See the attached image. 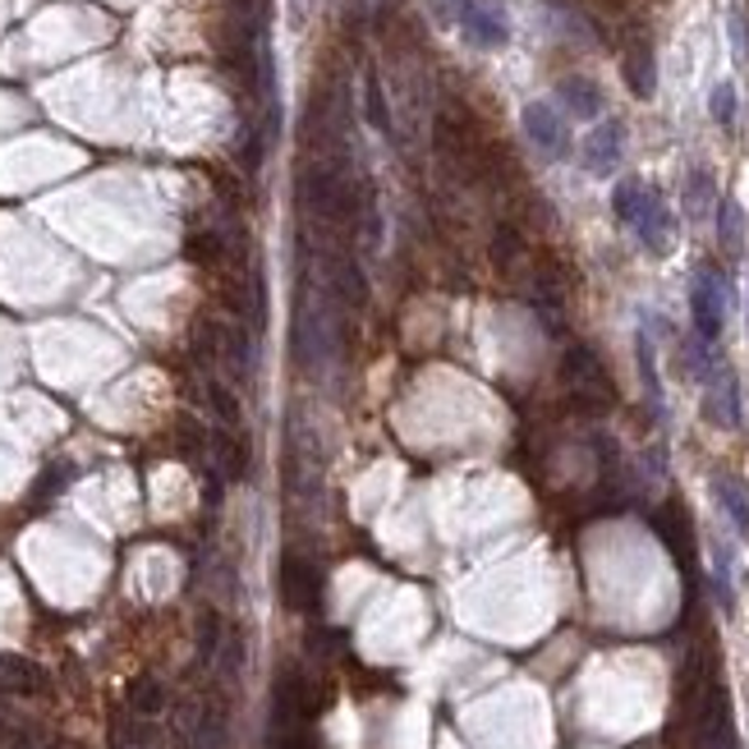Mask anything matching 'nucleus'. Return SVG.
Listing matches in <instances>:
<instances>
[{"mask_svg": "<svg viewBox=\"0 0 749 749\" xmlns=\"http://www.w3.org/2000/svg\"><path fill=\"white\" fill-rule=\"evenodd\" d=\"M290 19H295V29H304V19H308V0H290Z\"/></svg>", "mask_w": 749, "mask_h": 749, "instance_id": "nucleus-21", "label": "nucleus"}, {"mask_svg": "<svg viewBox=\"0 0 749 749\" xmlns=\"http://www.w3.org/2000/svg\"><path fill=\"white\" fill-rule=\"evenodd\" d=\"M280 598H286V607H295L304 616L322 612V580H318L313 565L299 561V557L280 561Z\"/></svg>", "mask_w": 749, "mask_h": 749, "instance_id": "nucleus-6", "label": "nucleus"}, {"mask_svg": "<svg viewBox=\"0 0 749 749\" xmlns=\"http://www.w3.org/2000/svg\"><path fill=\"white\" fill-rule=\"evenodd\" d=\"M612 212L621 217L639 244L649 253H667L671 249V212L658 189H649L643 179H621V185L612 189Z\"/></svg>", "mask_w": 749, "mask_h": 749, "instance_id": "nucleus-1", "label": "nucleus"}, {"mask_svg": "<svg viewBox=\"0 0 749 749\" xmlns=\"http://www.w3.org/2000/svg\"><path fill=\"white\" fill-rule=\"evenodd\" d=\"M708 115L722 124V129H736L740 120V97H736V84H717L708 92Z\"/></svg>", "mask_w": 749, "mask_h": 749, "instance_id": "nucleus-16", "label": "nucleus"}, {"mask_svg": "<svg viewBox=\"0 0 749 749\" xmlns=\"http://www.w3.org/2000/svg\"><path fill=\"white\" fill-rule=\"evenodd\" d=\"M700 386H704V419H708L713 428L736 432V428L745 423V409H740V377H736V368L717 359V364L708 368V377H704Z\"/></svg>", "mask_w": 749, "mask_h": 749, "instance_id": "nucleus-3", "label": "nucleus"}, {"mask_svg": "<svg viewBox=\"0 0 749 749\" xmlns=\"http://www.w3.org/2000/svg\"><path fill=\"white\" fill-rule=\"evenodd\" d=\"M690 318H694V335L704 345L722 341V327H727V280H722L713 267H700L690 286Z\"/></svg>", "mask_w": 749, "mask_h": 749, "instance_id": "nucleus-2", "label": "nucleus"}, {"mask_svg": "<svg viewBox=\"0 0 749 749\" xmlns=\"http://www.w3.org/2000/svg\"><path fill=\"white\" fill-rule=\"evenodd\" d=\"M42 690H46V676H42L37 662L0 653V694H19V700H29V694H42Z\"/></svg>", "mask_w": 749, "mask_h": 749, "instance_id": "nucleus-9", "label": "nucleus"}, {"mask_svg": "<svg viewBox=\"0 0 749 749\" xmlns=\"http://www.w3.org/2000/svg\"><path fill=\"white\" fill-rule=\"evenodd\" d=\"M745 235H749L745 208L736 198H717V244L736 257V253H745Z\"/></svg>", "mask_w": 749, "mask_h": 749, "instance_id": "nucleus-11", "label": "nucleus"}, {"mask_svg": "<svg viewBox=\"0 0 749 749\" xmlns=\"http://www.w3.org/2000/svg\"><path fill=\"white\" fill-rule=\"evenodd\" d=\"M364 101H368V120L382 129V134H392V115H386V101H382V84H377V74H368V84H364Z\"/></svg>", "mask_w": 749, "mask_h": 749, "instance_id": "nucleus-18", "label": "nucleus"}, {"mask_svg": "<svg viewBox=\"0 0 749 749\" xmlns=\"http://www.w3.org/2000/svg\"><path fill=\"white\" fill-rule=\"evenodd\" d=\"M129 704H134V713H143V717H152V713H162V704H166V694H162V685L157 681H134L129 685Z\"/></svg>", "mask_w": 749, "mask_h": 749, "instance_id": "nucleus-17", "label": "nucleus"}, {"mask_svg": "<svg viewBox=\"0 0 749 749\" xmlns=\"http://www.w3.org/2000/svg\"><path fill=\"white\" fill-rule=\"evenodd\" d=\"M455 23H460V33L470 37L478 51H502L510 42V19H506L502 0H470Z\"/></svg>", "mask_w": 749, "mask_h": 749, "instance_id": "nucleus-4", "label": "nucleus"}, {"mask_svg": "<svg viewBox=\"0 0 749 749\" xmlns=\"http://www.w3.org/2000/svg\"><path fill=\"white\" fill-rule=\"evenodd\" d=\"M713 502H717V510L731 520V529H736L740 538H749V487H745V478H736V474H713Z\"/></svg>", "mask_w": 749, "mask_h": 749, "instance_id": "nucleus-8", "label": "nucleus"}, {"mask_svg": "<svg viewBox=\"0 0 749 749\" xmlns=\"http://www.w3.org/2000/svg\"><path fill=\"white\" fill-rule=\"evenodd\" d=\"M557 97L575 120H598L603 115V92H598V84H588V79H561Z\"/></svg>", "mask_w": 749, "mask_h": 749, "instance_id": "nucleus-10", "label": "nucleus"}, {"mask_svg": "<svg viewBox=\"0 0 749 749\" xmlns=\"http://www.w3.org/2000/svg\"><path fill=\"white\" fill-rule=\"evenodd\" d=\"M731 46H736V56H745V51H749V33H745V14H731Z\"/></svg>", "mask_w": 749, "mask_h": 749, "instance_id": "nucleus-20", "label": "nucleus"}, {"mask_svg": "<svg viewBox=\"0 0 749 749\" xmlns=\"http://www.w3.org/2000/svg\"><path fill=\"white\" fill-rule=\"evenodd\" d=\"M525 134L538 152H548V157H565L571 152V129H565L561 111L552 101H529L525 107Z\"/></svg>", "mask_w": 749, "mask_h": 749, "instance_id": "nucleus-5", "label": "nucleus"}, {"mask_svg": "<svg viewBox=\"0 0 749 749\" xmlns=\"http://www.w3.org/2000/svg\"><path fill=\"white\" fill-rule=\"evenodd\" d=\"M685 208L700 217V212H708V208H717V185H713V170L708 166H694L690 175H685Z\"/></svg>", "mask_w": 749, "mask_h": 749, "instance_id": "nucleus-14", "label": "nucleus"}, {"mask_svg": "<svg viewBox=\"0 0 749 749\" xmlns=\"http://www.w3.org/2000/svg\"><path fill=\"white\" fill-rule=\"evenodd\" d=\"M464 5H470V0H428V10H432L437 23H455Z\"/></svg>", "mask_w": 749, "mask_h": 749, "instance_id": "nucleus-19", "label": "nucleus"}, {"mask_svg": "<svg viewBox=\"0 0 749 749\" xmlns=\"http://www.w3.org/2000/svg\"><path fill=\"white\" fill-rule=\"evenodd\" d=\"M713 588H717L722 612H736V565H731L727 542H713Z\"/></svg>", "mask_w": 749, "mask_h": 749, "instance_id": "nucleus-13", "label": "nucleus"}, {"mask_svg": "<svg viewBox=\"0 0 749 749\" xmlns=\"http://www.w3.org/2000/svg\"><path fill=\"white\" fill-rule=\"evenodd\" d=\"M626 157V129L621 120H603L593 134L584 139V170L588 175H612Z\"/></svg>", "mask_w": 749, "mask_h": 749, "instance_id": "nucleus-7", "label": "nucleus"}, {"mask_svg": "<svg viewBox=\"0 0 749 749\" xmlns=\"http://www.w3.org/2000/svg\"><path fill=\"white\" fill-rule=\"evenodd\" d=\"M635 350H639V373H643V386H649V400H653V409H662V382H658V350H653V335H649V327H639V341H635Z\"/></svg>", "mask_w": 749, "mask_h": 749, "instance_id": "nucleus-15", "label": "nucleus"}, {"mask_svg": "<svg viewBox=\"0 0 749 749\" xmlns=\"http://www.w3.org/2000/svg\"><path fill=\"white\" fill-rule=\"evenodd\" d=\"M626 84H630V92L635 97H653V88H658V65H653V46H635L630 56H626Z\"/></svg>", "mask_w": 749, "mask_h": 749, "instance_id": "nucleus-12", "label": "nucleus"}]
</instances>
